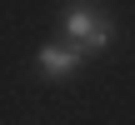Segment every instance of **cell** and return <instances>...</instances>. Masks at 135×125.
<instances>
[{
    "label": "cell",
    "mask_w": 135,
    "mask_h": 125,
    "mask_svg": "<svg viewBox=\"0 0 135 125\" xmlns=\"http://www.w3.org/2000/svg\"><path fill=\"white\" fill-rule=\"evenodd\" d=\"M110 35H115V25H110V15H105L100 5L75 0V5L65 10V40H70V45H80L85 55L110 50Z\"/></svg>",
    "instance_id": "1"
},
{
    "label": "cell",
    "mask_w": 135,
    "mask_h": 125,
    "mask_svg": "<svg viewBox=\"0 0 135 125\" xmlns=\"http://www.w3.org/2000/svg\"><path fill=\"white\" fill-rule=\"evenodd\" d=\"M85 60H90V55H85L80 45H70V40H60V45H40V50H35V70H40L45 80H55V85L70 80Z\"/></svg>",
    "instance_id": "2"
}]
</instances>
